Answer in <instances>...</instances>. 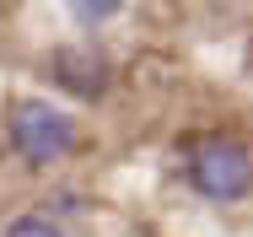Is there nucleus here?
I'll return each instance as SVG.
<instances>
[{
    "label": "nucleus",
    "mask_w": 253,
    "mask_h": 237,
    "mask_svg": "<svg viewBox=\"0 0 253 237\" xmlns=\"http://www.w3.org/2000/svg\"><path fill=\"white\" fill-rule=\"evenodd\" d=\"M5 130H11L16 156H22V162H33V167H54V162H65V156L76 151V141H81L76 119H70L65 108L43 102V97H16V102H11Z\"/></svg>",
    "instance_id": "1"
},
{
    "label": "nucleus",
    "mask_w": 253,
    "mask_h": 237,
    "mask_svg": "<svg viewBox=\"0 0 253 237\" xmlns=\"http://www.w3.org/2000/svg\"><path fill=\"white\" fill-rule=\"evenodd\" d=\"M54 76L70 87V92H81V97H97L102 92V65H97V54H86V48H59V59H54Z\"/></svg>",
    "instance_id": "3"
},
{
    "label": "nucleus",
    "mask_w": 253,
    "mask_h": 237,
    "mask_svg": "<svg viewBox=\"0 0 253 237\" xmlns=\"http://www.w3.org/2000/svg\"><path fill=\"white\" fill-rule=\"evenodd\" d=\"M124 0H81V11H86V22H102V16H113Z\"/></svg>",
    "instance_id": "5"
},
{
    "label": "nucleus",
    "mask_w": 253,
    "mask_h": 237,
    "mask_svg": "<svg viewBox=\"0 0 253 237\" xmlns=\"http://www.w3.org/2000/svg\"><path fill=\"white\" fill-rule=\"evenodd\" d=\"M5 237H65L54 221H43V216H16L11 227H5Z\"/></svg>",
    "instance_id": "4"
},
{
    "label": "nucleus",
    "mask_w": 253,
    "mask_h": 237,
    "mask_svg": "<svg viewBox=\"0 0 253 237\" xmlns=\"http://www.w3.org/2000/svg\"><path fill=\"white\" fill-rule=\"evenodd\" d=\"M189 184L205 194V199H221V205H232V199H243L253 184V156L243 141H232V135H205V141L189 145Z\"/></svg>",
    "instance_id": "2"
}]
</instances>
